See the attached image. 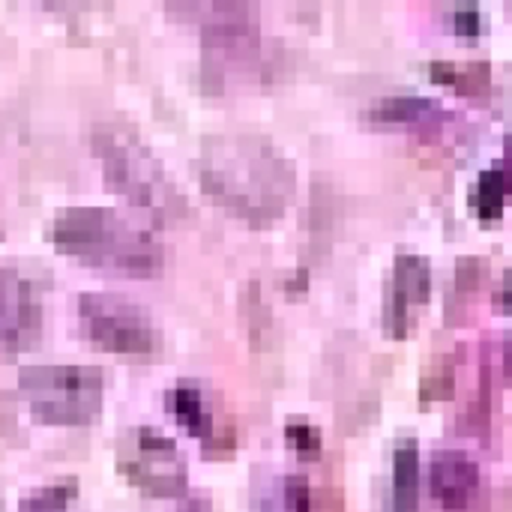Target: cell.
Masks as SVG:
<instances>
[{
  "instance_id": "obj_1",
  "label": "cell",
  "mask_w": 512,
  "mask_h": 512,
  "mask_svg": "<svg viewBox=\"0 0 512 512\" xmlns=\"http://www.w3.org/2000/svg\"><path fill=\"white\" fill-rule=\"evenodd\" d=\"M204 192L249 222L279 219L294 198V165L276 150L273 141L249 132H222L204 138L201 159Z\"/></svg>"
},
{
  "instance_id": "obj_2",
  "label": "cell",
  "mask_w": 512,
  "mask_h": 512,
  "mask_svg": "<svg viewBox=\"0 0 512 512\" xmlns=\"http://www.w3.org/2000/svg\"><path fill=\"white\" fill-rule=\"evenodd\" d=\"M51 243L57 252L111 276L150 279L165 267L159 240L108 207L60 210L51 222Z\"/></svg>"
},
{
  "instance_id": "obj_3",
  "label": "cell",
  "mask_w": 512,
  "mask_h": 512,
  "mask_svg": "<svg viewBox=\"0 0 512 512\" xmlns=\"http://www.w3.org/2000/svg\"><path fill=\"white\" fill-rule=\"evenodd\" d=\"M93 153L102 162L105 186L123 195L132 207L150 213V219L171 222L183 216V195L168 177L159 156L126 123H102L93 132Z\"/></svg>"
},
{
  "instance_id": "obj_4",
  "label": "cell",
  "mask_w": 512,
  "mask_h": 512,
  "mask_svg": "<svg viewBox=\"0 0 512 512\" xmlns=\"http://www.w3.org/2000/svg\"><path fill=\"white\" fill-rule=\"evenodd\" d=\"M18 390L42 426H87L102 411V372L90 366H24Z\"/></svg>"
},
{
  "instance_id": "obj_5",
  "label": "cell",
  "mask_w": 512,
  "mask_h": 512,
  "mask_svg": "<svg viewBox=\"0 0 512 512\" xmlns=\"http://www.w3.org/2000/svg\"><path fill=\"white\" fill-rule=\"evenodd\" d=\"M81 330L90 345L120 357H153L162 348V333L150 312L120 294H84L78 300Z\"/></svg>"
},
{
  "instance_id": "obj_6",
  "label": "cell",
  "mask_w": 512,
  "mask_h": 512,
  "mask_svg": "<svg viewBox=\"0 0 512 512\" xmlns=\"http://www.w3.org/2000/svg\"><path fill=\"white\" fill-rule=\"evenodd\" d=\"M117 471L144 495L183 498L189 489V468L177 444L159 429L141 426L126 432L117 444Z\"/></svg>"
},
{
  "instance_id": "obj_7",
  "label": "cell",
  "mask_w": 512,
  "mask_h": 512,
  "mask_svg": "<svg viewBox=\"0 0 512 512\" xmlns=\"http://www.w3.org/2000/svg\"><path fill=\"white\" fill-rule=\"evenodd\" d=\"M42 336V300L15 267H0V360L30 351Z\"/></svg>"
},
{
  "instance_id": "obj_8",
  "label": "cell",
  "mask_w": 512,
  "mask_h": 512,
  "mask_svg": "<svg viewBox=\"0 0 512 512\" xmlns=\"http://www.w3.org/2000/svg\"><path fill=\"white\" fill-rule=\"evenodd\" d=\"M429 288H432L429 261L420 255H399L393 267V282L387 291V306H384V327L393 339H405L411 309L426 306Z\"/></svg>"
},
{
  "instance_id": "obj_9",
  "label": "cell",
  "mask_w": 512,
  "mask_h": 512,
  "mask_svg": "<svg viewBox=\"0 0 512 512\" xmlns=\"http://www.w3.org/2000/svg\"><path fill=\"white\" fill-rule=\"evenodd\" d=\"M432 498L444 510H465L480 489V471L465 453H438L429 474Z\"/></svg>"
},
{
  "instance_id": "obj_10",
  "label": "cell",
  "mask_w": 512,
  "mask_h": 512,
  "mask_svg": "<svg viewBox=\"0 0 512 512\" xmlns=\"http://www.w3.org/2000/svg\"><path fill=\"white\" fill-rule=\"evenodd\" d=\"M165 405H168L174 423H177L186 435L198 438L204 447L216 441V435H219V432H216V429H219V423H216V408H213L210 393H207L198 381H177V384L171 387V393L165 396Z\"/></svg>"
},
{
  "instance_id": "obj_11",
  "label": "cell",
  "mask_w": 512,
  "mask_h": 512,
  "mask_svg": "<svg viewBox=\"0 0 512 512\" xmlns=\"http://www.w3.org/2000/svg\"><path fill=\"white\" fill-rule=\"evenodd\" d=\"M378 123H432L450 117V111L429 96H384L369 111Z\"/></svg>"
},
{
  "instance_id": "obj_12",
  "label": "cell",
  "mask_w": 512,
  "mask_h": 512,
  "mask_svg": "<svg viewBox=\"0 0 512 512\" xmlns=\"http://www.w3.org/2000/svg\"><path fill=\"white\" fill-rule=\"evenodd\" d=\"M420 456L414 441H402L393 453V512H417Z\"/></svg>"
},
{
  "instance_id": "obj_13",
  "label": "cell",
  "mask_w": 512,
  "mask_h": 512,
  "mask_svg": "<svg viewBox=\"0 0 512 512\" xmlns=\"http://www.w3.org/2000/svg\"><path fill=\"white\" fill-rule=\"evenodd\" d=\"M512 195V168L507 165H492L480 174L477 186H474V207L480 213V219L495 222L504 213V204Z\"/></svg>"
},
{
  "instance_id": "obj_14",
  "label": "cell",
  "mask_w": 512,
  "mask_h": 512,
  "mask_svg": "<svg viewBox=\"0 0 512 512\" xmlns=\"http://www.w3.org/2000/svg\"><path fill=\"white\" fill-rule=\"evenodd\" d=\"M75 495H78L75 477H63V480H57L51 486H42L33 495H27L21 501V510L18 512H69Z\"/></svg>"
},
{
  "instance_id": "obj_15",
  "label": "cell",
  "mask_w": 512,
  "mask_h": 512,
  "mask_svg": "<svg viewBox=\"0 0 512 512\" xmlns=\"http://www.w3.org/2000/svg\"><path fill=\"white\" fill-rule=\"evenodd\" d=\"M429 69H432V78L435 81H447V84H456V87H468L474 78H486V63H471V66H456V63H441V60H435V63H429Z\"/></svg>"
},
{
  "instance_id": "obj_16",
  "label": "cell",
  "mask_w": 512,
  "mask_h": 512,
  "mask_svg": "<svg viewBox=\"0 0 512 512\" xmlns=\"http://www.w3.org/2000/svg\"><path fill=\"white\" fill-rule=\"evenodd\" d=\"M285 441L303 456V459H318L321 453V432L309 423H288L285 426Z\"/></svg>"
},
{
  "instance_id": "obj_17",
  "label": "cell",
  "mask_w": 512,
  "mask_h": 512,
  "mask_svg": "<svg viewBox=\"0 0 512 512\" xmlns=\"http://www.w3.org/2000/svg\"><path fill=\"white\" fill-rule=\"evenodd\" d=\"M282 507L285 512H309L312 498H309V483L303 477H288L282 486Z\"/></svg>"
},
{
  "instance_id": "obj_18",
  "label": "cell",
  "mask_w": 512,
  "mask_h": 512,
  "mask_svg": "<svg viewBox=\"0 0 512 512\" xmlns=\"http://www.w3.org/2000/svg\"><path fill=\"white\" fill-rule=\"evenodd\" d=\"M453 24H456L459 33H477L483 21H480V12L471 6V9H456L453 12Z\"/></svg>"
},
{
  "instance_id": "obj_19",
  "label": "cell",
  "mask_w": 512,
  "mask_h": 512,
  "mask_svg": "<svg viewBox=\"0 0 512 512\" xmlns=\"http://www.w3.org/2000/svg\"><path fill=\"white\" fill-rule=\"evenodd\" d=\"M177 512H213L210 510V504H207V498H189L183 507Z\"/></svg>"
},
{
  "instance_id": "obj_20",
  "label": "cell",
  "mask_w": 512,
  "mask_h": 512,
  "mask_svg": "<svg viewBox=\"0 0 512 512\" xmlns=\"http://www.w3.org/2000/svg\"><path fill=\"white\" fill-rule=\"evenodd\" d=\"M504 306L512 309V273H507V285H504Z\"/></svg>"
},
{
  "instance_id": "obj_21",
  "label": "cell",
  "mask_w": 512,
  "mask_h": 512,
  "mask_svg": "<svg viewBox=\"0 0 512 512\" xmlns=\"http://www.w3.org/2000/svg\"><path fill=\"white\" fill-rule=\"evenodd\" d=\"M507 153H510V156H512V132H510V135H507Z\"/></svg>"
},
{
  "instance_id": "obj_22",
  "label": "cell",
  "mask_w": 512,
  "mask_h": 512,
  "mask_svg": "<svg viewBox=\"0 0 512 512\" xmlns=\"http://www.w3.org/2000/svg\"><path fill=\"white\" fill-rule=\"evenodd\" d=\"M0 512H3V501H0Z\"/></svg>"
}]
</instances>
